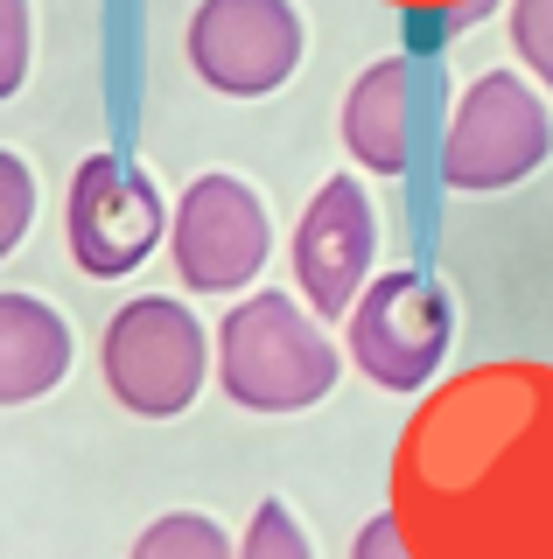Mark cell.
I'll return each instance as SVG.
<instances>
[{
    "mask_svg": "<svg viewBox=\"0 0 553 559\" xmlns=\"http://www.w3.org/2000/svg\"><path fill=\"white\" fill-rule=\"evenodd\" d=\"M386 489L421 559H553V364L497 357L435 384Z\"/></svg>",
    "mask_w": 553,
    "mask_h": 559,
    "instance_id": "cell-1",
    "label": "cell"
},
{
    "mask_svg": "<svg viewBox=\"0 0 553 559\" xmlns=\"http://www.w3.org/2000/svg\"><path fill=\"white\" fill-rule=\"evenodd\" d=\"M337 343L295 294H246L217 322V384L246 413H308L337 392Z\"/></svg>",
    "mask_w": 553,
    "mask_h": 559,
    "instance_id": "cell-2",
    "label": "cell"
},
{
    "mask_svg": "<svg viewBox=\"0 0 553 559\" xmlns=\"http://www.w3.org/2000/svg\"><path fill=\"white\" fill-rule=\"evenodd\" d=\"M98 371L127 413L176 419L197 406L203 378H211V336L176 294H133L98 329Z\"/></svg>",
    "mask_w": 553,
    "mask_h": 559,
    "instance_id": "cell-3",
    "label": "cell"
},
{
    "mask_svg": "<svg viewBox=\"0 0 553 559\" xmlns=\"http://www.w3.org/2000/svg\"><path fill=\"white\" fill-rule=\"evenodd\" d=\"M540 92H546L540 78L483 70L470 92L456 98L448 133H442V182L456 197H491V189H511V182L546 168L553 112H546Z\"/></svg>",
    "mask_w": 553,
    "mask_h": 559,
    "instance_id": "cell-4",
    "label": "cell"
},
{
    "mask_svg": "<svg viewBox=\"0 0 553 559\" xmlns=\"http://www.w3.org/2000/svg\"><path fill=\"white\" fill-rule=\"evenodd\" d=\"M448 336H456V308L448 287L421 266H392L365 287L351 308V364L378 392H421L448 364Z\"/></svg>",
    "mask_w": 553,
    "mask_h": 559,
    "instance_id": "cell-5",
    "label": "cell"
},
{
    "mask_svg": "<svg viewBox=\"0 0 553 559\" xmlns=\"http://www.w3.org/2000/svg\"><path fill=\"white\" fill-rule=\"evenodd\" d=\"M168 238V203L127 154H84L63 197V245L84 280H127Z\"/></svg>",
    "mask_w": 553,
    "mask_h": 559,
    "instance_id": "cell-6",
    "label": "cell"
},
{
    "mask_svg": "<svg viewBox=\"0 0 553 559\" xmlns=\"http://www.w3.org/2000/svg\"><path fill=\"white\" fill-rule=\"evenodd\" d=\"M168 252H176V280L189 294H246L259 266L273 259V217L259 203V189L224 168L197 175L176 197Z\"/></svg>",
    "mask_w": 553,
    "mask_h": 559,
    "instance_id": "cell-7",
    "label": "cell"
},
{
    "mask_svg": "<svg viewBox=\"0 0 553 559\" xmlns=\"http://www.w3.org/2000/svg\"><path fill=\"white\" fill-rule=\"evenodd\" d=\"M308 28L295 0H197L183 57L217 98H267L302 70Z\"/></svg>",
    "mask_w": 553,
    "mask_h": 559,
    "instance_id": "cell-8",
    "label": "cell"
},
{
    "mask_svg": "<svg viewBox=\"0 0 553 559\" xmlns=\"http://www.w3.org/2000/svg\"><path fill=\"white\" fill-rule=\"evenodd\" d=\"M295 287L322 322H351V308L372 287V259H378V210L365 197V182L330 175V182L308 197L302 224H295Z\"/></svg>",
    "mask_w": 553,
    "mask_h": 559,
    "instance_id": "cell-9",
    "label": "cell"
},
{
    "mask_svg": "<svg viewBox=\"0 0 553 559\" xmlns=\"http://www.w3.org/2000/svg\"><path fill=\"white\" fill-rule=\"evenodd\" d=\"M337 133H343V154L365 175H407V162H413V63L378 57L372 70H357Z\"/></svg>",
    "mask_w": 553,
    "mask_h": 559,
    "instance_id": "cell-10",
    "label": "cell"
},
{
    "mask_svg": "<svg viewBox=\"0 0 553 559\" xmlns=\"http://www.w3.org/2000/svg\"><path fill=\"white\" fill-rule=\"evenodd\" d=\"M71 371V322L43 301V294L8 287L0 294V399L8 406H36L57 392Z\"/></svg>",
    "mask_w": 553,
    "mask_h": 559,
    "instance_id": "cell-11",
    "label": "cell"
},
{
    "mask_svg": "<svg viewBox=\"0 0 553 559\" xmlns=\"http://www.w3.org/2000/svg\"><path fill=\"white\" fill-rule=\"evenodd\" d=\"M127 559H232V538H224V524L203 518V511H162L141 538H133Z\"/></svg>",
    "mask_w": 553,
    "mask_h": 559,
    "instance_id": "cell-12",
    "label": "cell"
},
{
    "mask_svg": "<svg viewBox=\"0 0 553 559\" xmlns=\"http://www.w3.org/2000/svg\"><path fill=\"white\" fill-rule=\"evenodd\" d=\"M238 559H316V552H308V532L287 503H259L246 538H238Z\"/></svg>",
    "mask_w": 553,
    "mask_h": 559,
    "instance_id": "cell-13",
    "label": "cell"
},
{
    "mask_svg": "<svg viewBox=\"0 0 553 559\" xmlns=\"http://www.w3.org/2000/svg\"><path fill=\"white\" fill-rule=\"evenodd\" d=\"M36 63V0H0V98H14Z\"/></svg>",
    "mask_w": 553,
    "mask_h": 559,
    "instance_id": "cell-14",
    "label": "cell"
},
{
    "mask_svg": "<svg viewBox=\"0 0 553 559\" xmlns=\"http://www.w3.org/2000/svg\"><path fill=\"white\" fill-rule=\"evenodd\" d=\"M28 224H36V168L14 147H0V252H14Z\"/></svg>",
    "mask_w": 553,
    "mask_h": 559,
    "instance_id": "cell-15",
    "label": "cell"
},
{
    "mask_svg": "<svg viewBox=\"0 0 553 559\" xmlns=\"http://www.w3.org/2000/svg\"><path fill=\"white\" fill-rule=\"evenodd\" d=\"M511 49L526 78H540L553 92V0H511Z\"/></svg>",
    "mask_w": 553,
    "mask_h": 559,
    "instance_id": "cell-16",
    "label": "cell"
},
{
    "mask_svg": "<svg viewBox=\"0 0 553 559\" xmlns=\"http://www.w3.org/2000/svg\"><path fill=\"white\" fill-rule=\"evenodd\" d=\"M351 559H421V552H413V538L400 532V518H392V511H378V518L365 524V532H357Z\"/></svg>",
    "mask_w": 553,
    "mask_h": 559,
    "instance_id": "cell-17",
    "label": "cell"
},
{
    "mask_svg": "<svg viewBox=\"0 0 553 559\" xmlns=\"http://www.w3.org/2000/svg\"><path fill=\"white\" fill-rule=\"evenodd\" d=\"M378 8H400V14H442V22H476L491 0H378Z\"/></svg>",
    "mask_w": 553,
    "mask_h": 559,
    "instance_id": "cell-18",
    "label": "cell"
}]
</instances>
